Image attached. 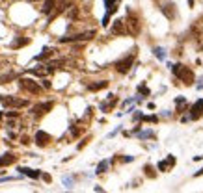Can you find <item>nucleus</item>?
<instances>
[{"label":"nucleus","mask_w":203,"mask_h":193,"mask_svg":"<svg viewBox=\"0 0 203 193\" xmlns=\"http://www.w3.org/2000/svg\"><path fill=\"white\" fill-rule=\"evenodd\" d=\"M19 85L24 89V91H28V93H32V95H39L41 93V85H39L35 80H30V78H21L19 80Z\"/></svg>","instance_id":"obj_1"},{"label":"nucleus","mask_w":203,"mask_h":193,"mask_svg":"<svg viewBox=\"0 0 203 193\" xmlns=\"http://www.w3.org/2000/svg\"><path fill=\"white\" fill-rule=\"evenodd\" d=\"M0 102H2L4 106H8V108H23V106L28 104V100H23V99H15V96H0Z\"/></svg>","instance_id":"obj_2"},{"label":"nucleus","mask_w":203,"mask_h":193,"mask_svg":"<svg viewBox=\"0 0 203 193\" xmlns=\"http://www.w3.org/2000/svg\"><path fill=\"white\" fill-rule=\"evenodd\" d=\"M171 71L179 76V78H183L186 84H190L192 80H194V74H192V71H186V67H183V65H170Z\"/></svg>","instance_id":"obj_3"},{"label":"nucleus","mask_w":203,"mask_h":193,"mask_svg":"<svg viewBox=\"0 0 203 193\" xmlns=\"http://www.w3.org/2000/svg\"><path fill=\"white\" fill-rule=\"evenodd\" d=\"M133 59H134L133 54H130V56H125L123 59H119V62L116 63V71H118V73H121V74H125L127 71L130 69V65H133Z\"/></svg>","instance_id":"obj_4"},{"label":"nucleus","mask_w":203,"mask_h":193,"mask_svg":"<svg viewBox=\"0 0 203 193\" xmlns=\"http://www.w3.org/2000/svg\"><path fill=\"white\" fill-rule=\"evenodd\" d=\"M50 141V136L47 134V132H43V130H39L37 134H35V143H37L39 147H45Z\"/></svg>","instance_id":"obj_5"},{"label":"nucleus","mask_w":203,"mask_h":193,"mask_svg":"<svg viewBox=\"0 0 203 193\" xmlns=\"http://www.w3.org/2000/svg\"><path fill=\"white\" fill-rule=\"evenodd\" d=\"M52 102H41V104H37V106H34L32 111L34 113H45V111H49V110H52Z\"/></svg>","instance_id":"obj_6"},{"label":"nucleus","mask_w":203,"mask_h":193,"mask_svg":"<svg viewBox=\"0 0 203 193\" xmlns=\"http://www.w3.org/2000/svg\"><path fill=\"white\" fill-rule=\"evenodd\" d=\"M199 115H203V99H201V100H197V102L194 104V108H192V115H190V117H192V119H197Z\"/></svg>","instance_id":"obj_7"},{"label":"nucleus","mask_w":203,"mask_h":193,"mask_svg":"<svg viewBox=\"0 0 203 193\" xmlns=\"http://www.w3.org/2000/svg\"><path fill=\"white\" fill-rule=\"evenodd\" d=\"M17 160V156L13 154V152H6V154L0 158V167H4V165H9V164H13V162Z\"/></svg>","instance_id":"obj_8"},{"label":"nucleus","mask_w":203,"mask_h":193,"mask_svg":"<svg viewBox=\"0 0 203 193\" xmlns=\"http://www.w3.org/2000/svg\"><path fill=\"white\" fill-rule=\"evenodd\" d=\"M54 8H56V0H45V4H43L41 11H43V13H50Z\"/></svg>","instance_id":"obj_9"},{"label":"nucleus","mask_w":203,"mask_h":193,"mask_svg":"<svg viewBox=\"0 0 203 193\" xmlns=\"http://www.w3.org/2000/svg\"><path fill=\"white\" fill-rule=\"evenodd\" d=\"M19 171L24 173V175H28V176H32V178H39V176H41V173H39V171H35V169H28V167H21Z\"/></svg>","instance_id":"obj_10"},{"label":"nucleus","mask_w":203,"mask_h":193,"mask_svg":"<svg viewBox=\"0 0 203 193\" xmlns=\"http://www.w3.org/2000/svg\"><path fill=\"white\" fill-rule=\"evenodd\" d=\"M106 85H108V82H106V80H101V82H97V84H90L88 89L90 91H99V89H104Z\"/></svg>","instance_id":"obj_11"},{"label":"nucleus","mask_w":203,"mask_h":193,"mask_svg":"<svg viewBox=\"0 0 203 193\" xmlns=\"http://www.w3.org/2000/svg\"><path fill=\"white\" fill-rule=\"evenodd\" d=\"M123 21H116L114 22V26H112V34H125V30H123Z\"/></svg>","instance_id":"obj_12"},{"label":"nucleus","mask_w":203,"mask_h":193,"mask_svg":"<svg viewBox=\"0 0 203 193\" xmlns=\"http://www.w3.org/2000/svg\"><path fill=\"white\" fill-rule=\"evenodd\" d=\"M173 164H175V158H171V156H170L166 162H160V164H159V169H160V171H166V167H168V165H173Z\"/></svg>","instance_id":"obj_13"},{"label":"nucleus","mask_w":203,"mask_h":193,"mask_svg":"<svg viewBox=\"0 0 203 193\" xmlns=\"http://www.w3.org/2000/svg\"><path fill=\"white\" fill-rule=\"evenodd\" d=\"M106 169H108V162H101V164H99V167H97V173H99V175H101V173H104Z\"/></svg>","instance_id":"obj_14"},{"label":"nucleus","mask_w":203,"mask_h":193,"mask_svg":"<svg viewBox=\"0 0 203 193\" xmlns=\"http://www.w3.org/2000/svg\"><path fill=\"white\" fill-rule=\"evenodd\" d=\"M153 136H155L153 132H142V134L138 136V138H140V139H145V138H153Z\"/></svg>","instance_id":"obj_15"},{"label":"nucleus","mask_w":203,"mask_h":193,"mask_svg":"<svg viewBox=\"0 0 203 193\" xmlns=\"http://www.w3.org/2000/svg\"><path fill=\"white\" fill-rule=\"evenodd\" d=\"M155 54L159 56L160 59H164V56H166V52H164V48H155Z\"/></svg>","instance_id":"obj_16"},{"label":"nucleus","mask_w":203,"mask_h":193,"mask_svg":"<svg viewBox=\"0 0 203 193\" xmlns=\"http://www.w3.org/2000/svg\"><path fill=\"white\" fill-rule=\"evenodd\" d=\"M0 117H2V113H0Z\"/></svg>","instance_id":"obj_17"}]
</instances>
